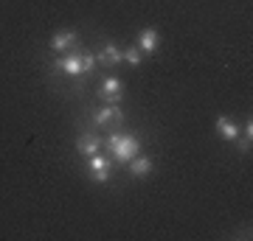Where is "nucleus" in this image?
<instances>
[{
	"instance_id": "f257e3e1",
	"label": "nucleus",
	"mask_w": 253,
	"mask_h": 241,
	"mask_svg": "<svg viewBox=\"0 0 253 241\" xmlns=\"http://www.w3.org/2000/svg\"><path fill=\"white\" fill-rule=\"evenodd\" d=\"M104 146L110 149V154H113V160H116L118 166H126L135 154H141V140H138L135 135L110 132L107 140H104Z\"/></svg>"
},
{
	"instance_id": "f03ea898",
	"label": "nucleus",
	"mask_w": 253,
	"mask_h": 241,
	"mask_svg": "<svg viewBox=\"0 0 253 241\" xmlns=\"http://www.w3.org/2000/svg\"><path fill=\"white\" fill-rule=\"evenodd\" d=\"M54 68L62 73V76H68V79H82V76H87V73H84V65H82L79 51H68V54H62L54 62Z\"/></svg>"
},
{
	"instance_id": "7ed1b4c3",
	"label": "nucleus",
	"mask_w": 253,
	"mask_h": 241,
	"mask_svg": "<svg viewBox=\"0 0 253 241\" xmlns=\"http://www.w3.org/2000/svg\"><path fill=\"white\" fill-rule=\"evenodd\" d=\"M110 166H113V160L110 157H104V154H90L87 157V174H90L93 182H99V185H104L110 179Z\"/></svg>"
},
{
	"instance_id": "20e7f679",
	"label": "nucleus",
	"mask_w": 253,
	"mask_h": 241,
	"mask_svg": "<svg viewBox=\"0 0 253 241\" xmlns=\"http://www.w3.org/2000/svg\"><path fill=\"white\" fill-rule=\"evenodd\" d=\"M121 96H124V84H121V79L107 76V79L101 81L99 99L104 101V104H118V101H121Z\"/></svg>"
},
{
	"instance_id": "39448f33",
	"label": "nucleus",
	"mask_w": 253,
	"mask_h": 241,
	"mask_svg": "<svg viewBox=\"0 0 253 241\" xmlns=\"http://www.w3.org/2000/svg\"><path fill=\"white\" fill-rule=\"evenodd\" d=\"M76 39H79V36H76V31L65 28V31H56V34L48 39V48H51V51H56V54H68L73 45H76Z\"/></svg>"
},
{
	"instance_id": "423d86ee",
	"label": "nucleus",
	"mask_w": 253,
	"mask_h": 241,
	"mask_svg": "<svg viewBox=\"0 0 253 241\" xmlns=\"http://www.w3.org/2000/svg\"><path fill=\"white\" fill-rule=\"evenodd\" d=\"M93 124L99 126V129H107L110 124H113V121H121V109H118V104H107V107H101V109H96V112H93Z\"/></svg>"
},
{
	"instance_id": "0eeeda50",
	"label": "nucleus",
	"mask_w": 253,
	"mask_h": 241,
	"mask_svg": "<svg viewBox=\"0 0 253 241\" xmlns=\"http://www.w3.org/2000/svg\"><path fill=\"white\" fill-rule=\"evenodd\" d=\"M76 152H79L82 157L99 154L101 152V138H96V135H90V132H82L79 138H76Z\"/></svg>"
},
{
	"instance_id": "6e6552de",
	"label": "nucleus",
	"mask_w": 253,
	"mask_h": 241,
	"mask_svg": "<svg viewBox=\"0 0 253 241\" xmlns=\"http://www.w3.org/2000/svg\"><path fill=\"white\" fill-rule=\"evenodd\" d=\"M138 48H141V54L144 56H149V54H155L158 48H161V34L155 31V28H144L141 34H138Z\"/></svg>"
},
{
	"instance_id": "1a4fd4ad",
	"label": "nucleus",
	"mask_w": 253,
	"mask_h": 241,
	"mask_svg": "<svg viewBox=\"0 0 253 241\" xmlns=\"http://www.w3.org/2000/svg\"><path fill=\"white\" fill-rule=\"evenodd\" d=\"M96 62L104 65V68H116L118 62H124V54H121V48H118V45L104 42V45H101V51H99V56H96Z\"/></svg>"
},
{
	"instance_id": "9d476101",
	"label": "nucleus",
	"mask_w": 253,
	"mask_h": 241,
	"mask_svg": "<svg viewBox=\"0 0 253 241\" xmlns=\"http://www.w3.org/2000/svg\"><path fill=\"white\" fill-rule=\"evenodd\" d=\"M217 135L222 138V140L234 143V140H236V135H239V126H236L234 121H231V118L219 115V118H217Z\"/></svg>"
},
{
	"instance_id": "9b49d317",
	"label": "nucleus",
	"mask_w": 253,
	"mask_h": 241,
	"mask_svg": "<svg viewBox=\"0 0 253 241\" xmlns=\"http://www.w3.org/2000/svg\"><path fill=\"white\" fill-rule=\"evenodd\" d=\"M126 166H129V171H132V177H146V174L152 171V157H146V154H135Z\"/></svg>"
},
{
	"instance_id": "f8f14e48",
	"label": "nucleus",
	"mask_w": 253,
	"mask_h": 241,
	"mask_svg": "<svg viewBox=\"0 0 253 241\" xmlns=\"http://www.w3.org/2000/svg\"><path fill=\"white\" fill-rule=\"evenodd\" d=\"M236 149H239V152H242V154H248V152H251V146H253V124H251V121H248V124H245V129H242V132H239V135H236Z\"/></svg>"
},
{
	"instance_id": "ddd939ff",
	"label": "nucleus",
	"mask_w": 253,
	"mask_h": 241,
	"mask_svg": "<svg viewBox=\"0 0 253 241\" xmlns=\"http://www.w3.org/2000/svg\"><path fill=\"white\" fill-rule=\"evenodd\" d=\"M121 54H124V62H129L132 68H138V65L144 62V54H141V48H138V45H129V48L121 51Z\"/></svg>"
},
{
	"instance_id": "4468645a",
	"label": "nucleus",
	"mask_w": 253,
	"mask_h": 241,
	"mask_svg": "<svg viewBox=\"0 0 253 241\" xmlns=\"http://www.w3.org/2000/svg\"><path fill=\"white\" fill-rule=\"evenodd\" d=\"M82 65H84V73H87V76H90L93 70H96V56H90V54H82Z\"/></svg>"
}]
</instances>
